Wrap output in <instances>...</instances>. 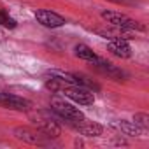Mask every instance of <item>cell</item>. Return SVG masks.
<instances>
[{"instance_id":"cell-1","label":"cell","mask_w":149,"mask_h":149,"mask_svg":"<svg viewBox=\"0 0 149 149\" xmlns=\"http://www.w3.org/2000/svg\"><path fill=\"white\" fill-rule=\"evenodd\" d=\"M51 111L60 118V121H65L68 126L84 118V114L77 107H74L72 104H68V102H65L63 98H58V97H54L51 100Z\"/></svg>"},{"instance_id":"cell-2","label":"cell","mask_w":149,"mask_h":149,"mask_svg":"<svg viewBox=\"0 0 149 149\" xmlns=\"http://www.w3.org/2000/svg\"><path fill=\"white\" fill-rule=\"evenodd\" d=\"M56 116V114H54ZM54 116H51V112H46V111H42V112H37V114H33L32 116V123L37 126V130L39 132H42L47 139H56V137H60V133H61V126L58 125V121H54Z\"/></svg>"},{"instance_id":"cell-3","label":"cell","mask_w":149,"mask_h":149,"mask_svg":"<svg viewBox=\"0 0 149 149\" xmlns=\"http://www.w3.org/2000/svg\"><path fill=\"white\" fill-rule=\"evenodd\" d=\"M60 93H63L67 98H70L72 102H76L79 105H91L95 102L93 90L86 86H79V84H65L60 90Z\"/></svg>"},{"instance_id":"cell-4","label":"cell","mask_w":149,"mask_h":149,"mask_svg":"<svg viewBox=\"0 0 149 149\" xmlns=\"http://www.w3.org/2000/svg\"><path fill=\"white\" fill-rule=\"evenodd\" d=\"M102 18L109 25L116 26L118 30H126V32H133V30L142 32L144 30V26L139 21H135V19H132V18H128V16H125L121 13H116V11H102Z\"/></svg>"},{"instance_id":"cell-5","label":"cell","mask_w":149,"mask_h":149,"mask_svg":"<svg viewBox=\"0 0 149 149\" xmlns=\"http://www.w3.org/2000/svg\"><path fill=\"white\" fill-rule=\"evenodd\" d=\"M0 107L4 109H11V111H19V112H26L30 111L32 107V102L23 98V97H18L14 93H6V91H0Z\"/></svg>"},{"instance_id":"cell-6","label":"cell","mask_w":149,"mask_h":149,"mask_svg":"<svg viewBox=\"0 0 149 149\" xmlns=\"http://www.w3.org/2000/svg\"><path fill=\"white\" fill-rule=\"evenodd\" d=\"M35 19L42 25V26H47V28H58V26H63L65 25V18L53 13V11H46V9H39L35 13Z\"/></svg>"},{"instance_id":"cell-7","label":"cell","mask_w":149,"mask_h":149,"mask_svg":"<svg viewBox=\"0 0 149 149\" xmlns=\"http://www.w3.org/2000/svg\"><path fill=\"white\" fill-rule=\"evenodd\" d=\"M14 137L18 139V140H23V142H26V144H44L46 142V135L42 133V132H39V130H30V128H25V126H19V128H16L14 130Z\"/></svg>"},{"instance_id":"cell-8","label":"cell","mask_w":149,"mask_h":149,"mask_svg":"<svg viewBox=\"0 0 149 149\" xmlns=\"http://www.w3.org/2000/svg\"><path fill=\"white\" fill-rule=\"evenodd\" d=\"M74 130H77L81 135H84V137H98V135H102V132H104V128L98 125V123H93V121H90V119H86V118H83V119H79V121H76L74 125H70Z\"/></svg>"},{"instance_id":"cell-9","label":"cell","mask_w":149,"mask_h":149,"mask_svg":"<svg viewBox=\"0 0 149 149\" xmlns=\"http://www.w3.org/2000/svg\"><path fill=\"white\" fill-rule=\"evenodd\" d=\"M107 49H109L114 56H118V58H130V54H132L130 44L126 42V39H121V37H112V39H109Z\"/></svg>"},{"instance_id":"cell-10","label":"cell","mask_w":149,"mask_h":149,"mask_svg":"<svg viewBox=\"0 0 149 149\" xmlns=\"http://www.w3.org/2000/svg\"><path fill=\"white\" fill-rule=\"evenodd\" d=\"M93 65L97 67V70H100L102 74L109 76V77L114 79V81H123V77H126V74H125L121 68H118L116 65H112L111 61H105V60H102V58H98Z\"/></svg>"},{"instance_id":"cell-11","label":"cell","mask_w":149,"mask_h":149,"mask_svg":"<svg viewBox=\"0 0 149 149\" xmlns=\"http://www.w3.org/2000/svg\"><path fill=\"white\" fill-rule=\"evenodd\" d=\"M74 53H76L77 58H81V60H84V61H91V63H95V61L100 58V56H97V53H93V49L88 47L86 44H77L76 47H74Z\"/></svg>"},{"instance_id":"cell-12","label":"cell","mask_w":149,"mask_h":149,"mask_svg":"<svg viewBox=\"0 0 149 149\" xmlns=\"http://www.w3.org/2000/svg\"><path fill=\"white\" fill-rule=\"evenodd\" d=\"M119 128H121V132L125 135H130V137H140L144 133V128H140L133 121H121L119 123Z\"/></svg>"},{"instance_id":"cell-13","label":"cell","mask_w":149,"mask_h":149,"mask_svg":"<svg viewBox=\"0 0 149 149\" xmlns=\"http://www.w3.org/2000/svg\"><path fill=\"white\" fill-rule=\"evenodd\" d=\"M0 25L2 26H6V28H16V19L14 18H11L9 16V13L7 11H4V9H0Z\"/></svg>"},{"instance_id":"cell-14","label":"cell","mask_w":149,"mask_h":149,"mask_svg":"<svg viewBox=\"0 0 149 149\" xmlns=\"http://www.w3.org/2000/svg\"><path fill=\"white\" fill-rule=\"evenodd\" d=\"M133 123H137L140 128H147L149 126V116L147 114H144V112H139V114H135L133 116Z\"/></svg>"},{"instance_id":"cell-15","label":"cell","mask_w":149,"mask_h":149,"mask_svg":"<svg viewBox=\"0 0 149 149\" xmlns=\"http://www.w3.org/2000/svg\"><path fill=\"white\" fill-rule=\"evenodd\" d=\"M107 2L121 4V6H135V4H137V0H107Z\"/></svg>"}]
</instances>
